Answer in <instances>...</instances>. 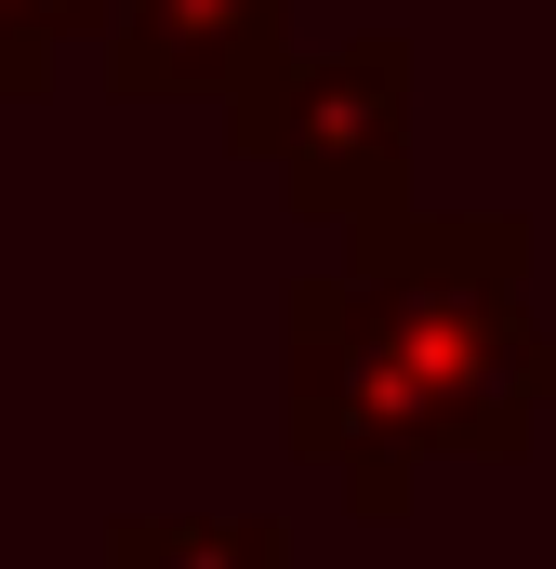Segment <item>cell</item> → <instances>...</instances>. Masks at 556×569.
<instances>
[{
    "mask_svg": "<svg viewBox=\"0 0 556 569\" xmlns=\"http://www.w3.org/2000/svg\"><path fill=\"white\" fill-rule=\"evenodd\" d=\"M556 411L517 212H385L291 291V450L358 517H411L424 463H517Z\"/></svg>",
    "mask_w": 556,
    "mask_h": 569,
    "instance_id": "cell-1",
    "label": "cell"
},
{
    "mask_svg": "<svg viewBox=\"0 0 556 569\" xmlns=\"http://www.w3.org/2000/svg\"><path fill=\"white\" fill-rule=\"evenodd\" d=\"M226 133L252 146V159H278V199L305 226H331V239L411 212V40L371 27V40L291 53Z\"/></svg>",
    "mask_w": 556,
    "mask_h": 569,
    "instance_id": "cell-2",
    "label": "cell"
},
{
    "mask_svg": "<svg viewBox=\"0 0 556 569\" xmlns=\"http://www.w3.org/2000/svg\"><path fill=\"white\" fill-rule=\"evenodd\" d=\"M93 53H107V93H133V107L212 93L239 120L278 67H291V0H120Z\"/></svg>",
    "mask_w": 556,
    "mask_h": 569,
    "instance_id": "cell-3",
    "label": "cell"
},
{
    "mask_svg": "<svg viewBox=\"0 0 556 569\" xmlns=\"http://www.w3.org/2000/svg\"><path fill=\"white\" fill-rule=\"evenodd\" d=\"M107 569H291L278 517H120Z\"/></svg>",
    "mask_w": 556,
    "mask_h": 569,
    "instance_id": "cell-4",
    "label": "cell"
},
{
    "mask_svg": "<svg viewBox=\"0 0 556 569\" xmlns=\"http://www.w3.org/2000/svg\"><path fill=\"white\" fill-rule=\"evenodd\" d=\"M120 0H0V93H40L53 53H93Z\"/></svg>",
    "mask_w": 556,
    "mask_h": 569,
    "instance_id": "cell-5",
    "label": "cell"
}]
</instances>
